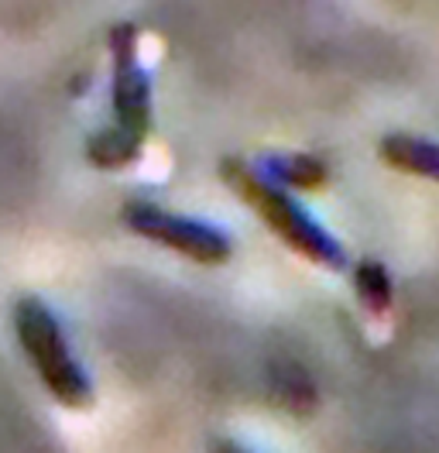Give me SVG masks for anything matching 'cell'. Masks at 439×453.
Masks as SVG:
<instances>
[{
  "instance_id": "1",
  "label": "cell",
  "mask_w": 439,
  "mask_h": 453,
  "mask_svg": "<svg viewBox=\"0 0 439 453\" xmlns=\"http://www.w3.org/2000/svg\"><path fill=\"white\" fill-rule=\"evenodd\" d=\"M220 175L258 213V220H265V224L272 226L274 234L281 237V244H289L296 255H302L312 265H320V268H327V272H343L347 268L343 248L316 220H309L299 203L289 193H281L278 186H272L261 172H254L241 158H223L220 162Z\"/></svg>"
},
{
  "instance_id": "2",
  "label": "cell",
  "mask_w": 439,
  "mask_h": 453,
  "mask_svg": "<svg viewBox=\"0 0 439 453\" xmlns=\"http://www.w3.org/2000/svg\"><path fill=\"white\" fill-rule=\"evenodd\" d=\"M14 330L18 340L25 347L27 361L35 365L38 378L45 381V388L52 392V398L65 409H89L93 405V385L86 378L82 365L73 357L69 340L62 334L55 312L35 299L25 296L14 306Z\"/></svg>"
},
{
  "instance_id": "3",
  "label": "cell",
  "mask_w": 439,
  "mask_h": 453,
  "mask_svg": "<svg viewBox=\"0 0 439 453\" xmlns=\"http://www.w3.org/2000/svg\"><path fill=\"white\" fill-rule=\"evenodd\" d=\"M124 224L141 237L162 244L175 255L189 257L196 265H227L230 261V241L220 234L217 226L182 220V217L165 213L151 203H131L124 210Z\"/></svg>"
},
{
  "instance_id": "4",
  "label": "cell",
  "mask_w": 439,
  "mask_h": 453,
  "mask_svg": "<svg viewBox=\"0 0 439 453\" xmlns=\"http://www.w3.org/2000/svg\"><path fill=\"white\" fill-rule=\"evenodd\" d=\"M113 49V117L124 134L137 142L151 131V83L137 62V31L135 25H117L110 35Z\"/></svg>"
},
{
  "instance_id": "5",
  "label": "cell",
  "mask_w": 439,
  "mask_h": 453,
  "mask_svg": "<svg viewBox=\"0 0 439 453\" xmlns=\"http://www.w3.org/2000/svg\"><path fill=\"white\" fill-rule=\"evenodd\" d=\"M378 155L388 169L409 172L419 179H436L439 182V144L412 138V134H388L378 144Z\"/></svg>"
},
{
  "instance_id": "6",
  "label": "cell",
  "mask_w": 439,
  "mask_h": 453,
  "mask_svg": "<svg viewBox=\"0 0 439 453\" xmlns=\"http://www.w3.org/2000/svg\"><path fill=\"white\" fill-rule=\"evenodd\" d=\"M141 144L144 142L124 134L120 127H107L89 138L86 155H89V165H96V169H127L141 158Z\"/></svg>"
},
{
  "instance_id": "7",
  "label": "cell",
  "mask_w": 439,
  "mask_h": 453,
  "mask_svg": "<svg viewBox=\"0 0 439 453\" xmlns=\"http://www.w3.org/2000/svg\"><path fill=\"white\" fill-rule=\"evenodd\" d=\"M265 172L296 189H320L327 182V165L312 155H268Z\"/></svg>"
},
{
  "instance_id": "8",
  "label": "cell",
  "mask_w": 439,
  "mask_h": 453,
  "mask_svg": "<svg viewBox=\"0 0 439 453\" xmlns=\"http://www.w3.org/2000/svg\"><path fill=\"white\" fill-rule=\"evenodd\" d=\"M354 288L360 296V306L371 312V316H384L395 303V292H391V279L384 272L381 261H371L364 257L354 268Z\"/></svg>"
},
{
  "instance_id": "9",
  "label": "cell",
  "mask_w": 439,
  "mask_h": 453,
  "mask_svg": "<svg viewBox=\"0 0 439 453\" xmlns=\"http://www.w3.org/2000/svg\"><path fill=\"white\" fill-rule=\"evenodd\" d=\"M213 453H247L244 447H237V443H217Z\"/></svg>"
}]
</instances>
